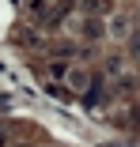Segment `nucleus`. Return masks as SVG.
I'll use <instances>...</instances> for the list:
<instances>
[{
    "label": "nucleus",
    "instance_id": "1",
    "mask_svg": "<svg viewBox=\"0 0 140 147\" xmlns=\"http://www.w3.org/2000/svg\"><path fill=\"white\" fill-rule=\"evenodd\" d=\"M65 79H68L72 91H80V94H87V91H91V83H95L87 68H72V64H68V76H65Z\"/></svg>",
    "mask_w": 140,
    "mask_h": 147
},
{
    "label": "nucleus",
    "instance_id": "2",
    "mask_svg": "<svg viewBox=\"0 0 140 147\" xmlns=\"http://www.w3.org/2000/svg\"><path fill=\"white\" fill-rule=\"evenodd\" d=\"M80 34H83V38H87V42H99V38L106 34V26H102V23H99L95 15H87V19H83V23H80Z\"/></svg>",
    "mask_w": 140,
    "mask_h": 147
},
{
    "label": "nucleus",
    "instance_id": "3",
    "mask_svg": "<svg viewBox=\"0 0 140 147\" xmlns=\"http://www.w3.org/2000/svg\"><path fill=\"white\" fill-rule=\"evenodd\" d=\"M46 76H49V83H53V79L61 83V79L68 76V64H65V61H49V64H46Z\"/></svg>",
    "mask_w": 140,
    "mask_h": 147
},
{
    "label": "nucleus",
    "instance_id": "4",
    "mask_svg": "<svg viewBox=\"0 0 140 147\" xmlns=\"http://www.w3.org/2000/svg\"><path fill=\"white\" fill-rule=\"evenodd\" d=\"M87 11H91L95 19H99V15H106V11H110V0H87Z\"/></svg>",
    "mask_w": 140,
    "mask_h": 147
}]
</instances>
